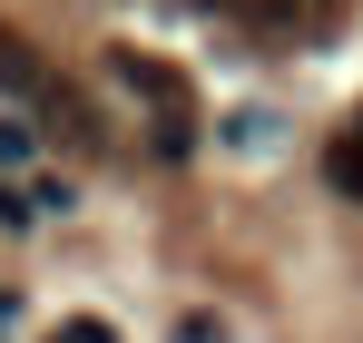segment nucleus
I'll return each mask as SVG.
<instances>
[{"mask_svg":"<svg viewBox=\"0 0 363 343\" xmlns=\"http://www.w3.org/2000/svg\"><path fill=\"white\" fill-rule=\"evenodd\" d=\"M226 10H236V20H255V30H295L314 0H226Z\"/></svg>","mask_w":363,"mask_h":343,"instance_id":"nucleus-3","label":"nucleus"},{"mask_svg":"<svg viewBox=\"0 0 363 343\" xmlns=\"http://www.w3.org/2000/svg\"><path fill=\"white\" fill-rule=\"evenodd\" d=\"M108 69H118V79L138 89V99H157V147L177 157L186 137H196V128H186V118H196V108H186V79H177V69H157L147 50H108Z\"/></svg>","mask_w":363,"mask_h":343,"instance_id":"nucleus-2","label":"nucleus"},{"mask_svg":"<svg viewBox=\"0 0 363 343\" xmlns=\"http://www.w3.org/2000/svg\"><path fill=\"white\" fill-rule=\"evenodd\" d=\"M60 343H118V334H108V324H69Z\"/></svg>","mask_w":363,"mask_h":343,"instance_id":"nucleus-6","label":"nucleus"},{"mask_svg":"<svg viewBox=\"0 0 363 343\" xmlns=\"http://www.w3.org/2000/svg\"><path fill=\"white\" fill-rule=\"evenodd\" d=\"M0 89H20V99H30V108L50 118V128H69V137H99V128H89V108H79V99H69L60 79H50V59L30 50V40H20V30H0Z\"/></svg>","mask_w":363,"mask_h":343,"instance_id":"nucleus-1","label":"nucleus"},{"mask_svg":"<svg viewBox=\"0 0 363 343\" xmlns=\"http://www.w3.org/2000/svg\"><path fill=\"white\" fill-rule=\"evenodd\" d=\"M324 176H334L344 196H363V137H334V157H324Z\"/></svg>","mask_w":363,"mask_h":343,"instance_id":"nucleus-4","label":"nucleus"},{"mask_svg":"<svg viewBox=\"0 0 363 343\" xmlns=\"http://www.w3.org/2000/svg\"><path fill=\"white\" fill-rule=\"evenodd\" d=\"M10 157H30V128H20V118H0V167H10Z\"/></svg>","mask_w":363,"mask_h":343,"instance_id":"nucleus-5","label":"nucleus"}]
</instances>
